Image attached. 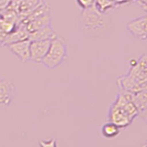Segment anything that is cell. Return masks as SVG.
Listing matches in <instances>:
<instances>
[{
  "instance_id": "obj_1",
  "label": "cell",
  "mask_w": 147,
  "mask_h": 147,
  "mask_svg": "<svg viewBox=\"0 0 147 147\" xmlns=\"http://www.w3.org/2000/svg\"><path fill=\"white\" fill-rule=\"evenodd\" d=\"M66 58L67 46L65 40L62 37L56 35L51 40L49 50L40 63L44 67L53 70L63 64Z\"/></svg>"
},
{
  "instance_id": "obj_2",
  "label": "cell",
  "mask_w": 147,
  "mask_h": 147,
  "mask_svg": "<svg viewBox=\"0 0 147 147\" xmlns=\"http://www.w3.org/2000/svg\"><path fill=\"white\" fill-rule=\"evenodd\" d=\"M106 28V22L102 13L96 10L93 6L90 8L83 9L81 17V29L89 36H98L99 32Z\"/></svg>"
},
{
  "instance_id": "obj_3",
  "label": "cell",
  "mask_w": 147,
  "mask_h": 147,
  "mask_svg": "<svg viewBox=\"0 0 147 147\" xmlns=\"http://www.w3.org/2000/svg\"><path fill=\"white\" fill-rule=\"evenodd\" d=\"M147 18L146 16H141L133 18L127 24V30L133 38L144 41L147 38Z\"/></svg>"
},
{
  "instance_id": "obj_4",
  "label": "cell",
  "mask_w": 147,
  "mask_h": 147,
  "mask_svg": "<svg viewBox=\"0 0 147 147\" xmlns=\"http://www.w3.org/2000/svg\"><path fill=\"white\" fill-rule=\"evenodd\" d=\"M16 86L7 79L0 81V109L9 107L15 99Z\"/></svg>"
},
{
  "instance_id": "obj_5",
  "label": "cell",
  "mask_w": 147,
  "mask_h": 147,
  "mask_svg": "<svg viewBox=\"0 0 147 147\" xmlns=\"http://www.w3.org/2000/svg\"><path fill=\"white\" fill-rule=\"evenodd\" d=\"M51 40H30V61L35 63H40L47 53Z\"/></svg>"
},
{
  "instance_id": "obj_6",
  "label": "cell",
  "mask_w": 147,
  "mask_h": 147,
  "mask_svg": "<svg viewBox=\"0 0 147 147\" xmlns=\"http://www.w3.org/2000/svg\"><path fill=\"white\" fill-rule=\"evenodd\" d=\"M108 117H109V121L113 122L121 129L128 127L133 121L122 109L114 105L113 103L109 108Z\"/></svg>"
},
{
  "instance_id": "obj_7",
  "label": "cell",
  "mask_w": 147,
  "mask_h": 147,
  "mask_svg": "<svg viewBox=\"0 0 147 147\" xmlns=\"http://www.w3.org/2000/svg\"><path fill=\"white\" fill-rule=\"evenodd\" d=\"M30 40L26 39L7 44V48L15 56L18 58L21 63L30 61Z\"/></svg>"
},
{
  "instance_id": "obj_8",
  "label": "cell",
  "mask_w": 147,
  "mask_h": 147,
  "mask_svg": "<svg viewBox=\"0 0 147 147\" xmlns=\"http://www.w3.org/2000/svg\"><path fill=\"white\" fill-rule=\"evenodd\" d=\"M131 101L138 110V115L142 119L146 118L147 100H146V90H142L136 93H131Z\"/></svg>"
},
{
  "instance_id": "obj_9",
  "label": "cell",
  "mask_w": 147,
  "mask_h": 147,
  "mask_svg": "<svg viewBox=\"0 0 147 147\" xmlns=\"http://www.w3.org/2000/svg\"><path fill=\"white\" fill-rule=\"evenodd\" d=\"M29 39V32L27 31L25 24L21 23L20 26L16 27V29L10 33H7L5 37V40L3 41V45H7L9 43L16 42V41H20Z\"/></svg>"
},
{
  "instance_id": "obj_10",
  "label": "cell",
  "mask_w": 147,
  "mask_h": 147,
  "mask_svg": "<svg viewBox=\"0 0 147 147\" xmlns=\"http://www.w3.org/2000/svg\"><path fill=\"white\" fill-rule=\"evenodd\" d=\"M51 22H52V17H51V13H49V14H45V15L40 18H37L33 20L27 22L25 24V27L27 31L30 33V32H33L43 27L51 25Z\"/></svg>"
},
{
  "instance_id": "obj_11",
  "label": "cell",
  "mask_w": 147,
  "mask_h": 147,
  "mask_svg": "<svg viewBox=\"0 0 147 147\" xmlns=\"http://www.w3.org/2000/svg\"><path fill=\"white\" fill-rule=\"evenodd\" d=\"M41 0H18L17 14L18 16L22 15V20L25 18L29 13L40 3Z\"/></svg>"
},
{
  "instance_id": "obj_12",
  "label": "cell",
  "mask_w": 147,
  "mask_h": 147,
  "mask_svg": "<svg viewBox=\"0 0 147 147\" xmlns=\"http://www.w3.org/2000/svg\"><path fill=\"white\" fill-rule=\"evenodd\" d=\"M57 34L51 25L41 28L33 32L29 33V39L30 40H52Z\"/></svg>"
},
{
  "instance_id": "obj_13",
  "label": "cell",
  "mask_w": 147,
  "mask_h": 147,
  "mask_svg": "<svg viewBox=\"0 0 147 147\" xmlns=\"http://www.w3.org/2000/svg\"><path fill=\"white\" fill-rule=\"evenodd\" d=\"M121 133V128L111 121L104 123L101 127V134L106 139H113Z\"/></svg>"
},
{
  "instance_id": "obj_14",
  "label": "cell",
  "mask_w": 147,
  "mask_h": 147,
  "mask_svg": "<svg viewBox=\"0 0 147 147\" xmlns=\"http://www.w3.org/2000/svg\"><path fill=\"white\" fill-rule=\"evenodd\" d=\"M94 7L98 11L104 14L111 7H113V2L111 0H96Z\"/></svg>"
},
{
  "instance_id": "obj_15",
  "label": "cell",
  "mask_w": 147,
  "mask_h": 147,
  "mask_svg": "<svg viewBox=\"0 0 147 147\" xmlns=\"http://www.w3.org/2000/svg\"><path fill=\"white\" fill-rule=\"evenodd\" d=\"M96 0H76V2L82 9H87L95 5Z\"/></svg>"
},
{
  "instance_id": "obj_16",
  "label": "cell",
  "mask_w": 147,
  "mask_h": 147,
  "mask_svg": "<svg viewBox=\"0 0 147 147\" xmlns=\"http://www.w3.org/2000/svg\"><path fill=\"white\" fill-rule=\"evenodd\" d=\"M40 145L42 147H54L57 145V142L54 138H51L48 140H41L40 142Z\"/></svg>"
}]
</instances>
